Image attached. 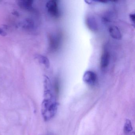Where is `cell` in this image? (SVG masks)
I'll return each mask as SVG.
<instances>
[{
  "instance_id": "obj_1",
  "label": "cell",
  "mask_w": 135,
  "mask_h": 135,
  "mask_svg": "<svg viewBox=\"0 0 135 135\" xmlns=\"http://www.w3.org/2000/svg\"><path fill=\"white\" fill-rule=\"evenodd\" d=\"M44 99L42 104L41 112L44 121H48L53 118L57 113L58 104L50 82L44 83Z\"/></svg>"
},
{
  "instance_id": "obj_2",
  "label": "cell",
  "mask_w": 135,
  "mask_h": 135,
  "mask_svg": "<svg viewBox=\"0 0 135 135\" xmlns=\"http://www.w3.org/2000/svg\"><path fill=\"white\" fill-rule=\"evenodd\" d=\"M47 11L51 16L55 18H58L60 15V12L58 4L57 1H50L46 4Z\"/></svg>"
},
{
  "instance_id": "obj_3",
  "label": "cell",
  "mask_w": 135,
  "mask_h": 135,
  "mask_svg": "<svg viewBox=\"0 0 135 135\" xmlns=\"http://www.w3.org/2000/svg\"><path fill=\"white\" fill-rule=\"evenodd\" d=\"M61 35L60 34L50 35L49 37V48L52 51H56L60 47Z\"/></svg>"
},
{
  "instance_id": "obj_4",
  "label": "cell",
  "mask_w": 135,
  "mask_h": 135,
  "mask_svg": "<svg viewBox=\"0 0 135 135\" xmlns=\"http://www.w3.org/2000/svg\"><path fill=\"white\" fill-rule=\"evenodd\" d=\"M83 81L89 85H94L97 80V76L96 73L91 71H87L84 73L83 76Z\"/></svg>"
},
{
  "instance_id": "obj_5",
  "label": "cell",
  "mask_w": 135,
  "mask_h": 135,
  "mask_svg": "<svg viewBox=\"0 0 135 135\" xmlns=\"http://www.w3.org/2000/svg\"><path fill=\"white\" fill-rule=\"evenodd\" d=\"M110 56L109 52L107 51L104 50L101 56L100 59V67L102 69H105L109 64Z\"/></svg>"
},
{
  "instance_id": "obj_6",
  "label": "cell",
  "mask_w": 135,
  "mask_h": 135,
  "mask_svg": "<svg viewBox=\"0 0 135 135\" xmlns=\"http://www.w3.org/2000/svg\"><path fill=\"white\" fill-rule=\"evenodd\" d=\"M109 32L110 36L113 39L116 40H121L122 37V34L119 28L117 26L112 25L109 29Z\"/></svg>"
},
{
  "instance_id": "obj_7",
  "label": "cell",
  "mask_w": 135,
  "mask_h": 135,
  "mask_svg": "<svg viewBox=\"0 0 135 135\" xmlns=\"http://www.w3.org/2000/svg\"><path fill=\"white\" fill-rule=\"evenodd\" d=\"M86 24L87 27L90 31L93 32L97 31L98 29L97 22L93 16H89L86 19Z\"/></svg>"
},
{
  "instance_id": "obj_8",
  "label": "cell",
  "mask_w": 135,
  "mask_h": 135,
  "mask_svg": "<svg viewBox=\"0 0 135 135\" xmlns=\"http://www.w3.org/2000/svg\"><path fill=\"white\" fill-rule=\"evenodd\" d=\"M133 130L132 124L131 121L129 119H126L124 123L123 127V131L124 134L128 135L132 132Z\"/></svg>"
},
{
  "instance_id": "obj_9",
  "label": "cell",
  "mask_w": 135,
  "mask_h": 135,
  "mask_svg": "<svg viewBox=\"0 0 135 135\" xmlns=\"http://www.w3.org/2000/svg\"><path fill=\"white\" fill-rule=\"evenodd\" d=\"M32 1H19V5L21 8L26 10H31L33 8V3Z\"/></svg>"
},
{
  "instance_id": "obj_10",
  "label": "cell",
  "mask_w": 135,
  "mask_h": 135,
  "mask_svg": "<svg viewBox=\"0 0 135 135\" xmlns=\"http://www.w3.org/2000/svg\"><path fill=\"white\" fill-rule=\"evenodd\" d=\"M35 58L36 59L39 60L40 63L43 64L46 68H48L50 67V61L45 56L40 54H37L35 55Z\"/></svg>"
},
{
  "instance_id": "obj_11",
  "label": "cell",
  "mask_w": 135,
  "mask_h": 135,
  "mask_svg": "<svg viewBox=\"0 0 135 135\" xmlns=\"http://www.w3.org/2000/svg\"><path fill=\"white\" fill-rule=\"evenodd\" d=\"M22 27L27 30H32L34 28V22L31 19L27 18L23 22Z\"/></svg>"
},
{
  "instance_id": "obj_12",
  "label": "cell",
  "mask_w": 135,
  "mask_h": 135,
  "mask_svg": "<svg viewBox=\"0 0 135 135\" xmlns=\"http://www.w3.org/2000/svg\"><path fill=\"white\" fill-rule=\"evenodd\" d=\"M129 17H130V20L132 23L134 24L135 23V15L134 14H131L129 15Z\"/></svg>"
},
{
  "instance_id": "obj_13",
  "label": "cell",
  "mask_w": 135,
  "mask_h": 135,
  "mask_svg": "<svg viewBox=\"0 0 135 135\" xmlns=\"http://www.w3.org/2000/svg\"><path fill=\"white\" fill-rule=\"evenodd\" d=\"M0 35L3 36H6L7 35L6 32L1 28H0Z\"/></svg>"
},
{
  "instance_id": "obj_14",
  "label": "cell",
  "mask_w": 135,
  "mask_h": 135,
  "mask_svg": "<svg viewBox=\"0 0 135 135\" xmlns=\"http://www.w3.org/2000/svg\"><path fill=\"white\" fill-rule=\"evenodd\" d=\"M13 15H15V16H19V15H20V14H19V13H18L17 11H16L13 12Z\"/></svg>"
}]
</instances>
